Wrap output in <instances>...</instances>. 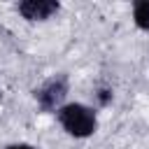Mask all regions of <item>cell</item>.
I'll return each mask as SVG.
<instances>
[{
	"label": "cell",
	"instance_id": "cell-5",
	"mask_svg": "<svg viewBox=\"0 0 149 149\" xmlns=\"http://www.w3.org/2000/svg\"><path fill=\"white\" fill-rule=\"evenodd\" d=\"M112 98H114V93H112V88H107V86H100V88L95 91V100H98L100 107H107V105L112 102Z\"/></svg>",
	"mask_w": 149,
	"mask_h": 149
},
{
	"label": "cell",
	"instance_id": "cell-3",
	"mask_svg": "<svg viewBox=\"0 0 149 149\" xmlns=\"http://www.w3.org/2000/svg\"><path fill=\"white\" fill-rule=\"evenodd\" d=\"M16 9L28 21H47L54 14H58L61 2H56V0H23L16 5Z\"/></svg>",
	"mask_w": 149,
	"mask_h": 149
},
{
	"label": "cell",
	"instance_id": "cell-4",
	"mask_svg": "<svg viewBox=\"0 0 149 149\" xmlns=\"http://www.w3.org/2000/svg\"><path fill=\"white\" fill-rule=\"evenodd\" d=\"M133 21L140 30L149 33V0H140L133 5Z\"/></svg>",
	"mask_w": 149,
	"mask_h": 149
},
{
	"label": "cell",
	"instance_id": "cell-2",
	"mask_svg": "<svg viewBox=\"0 0 149 149\" xmlns=\"http://www.w3.org/2000/svg\"><path fill=\"white\" fill-rule=\"evenodd\" d=\"M37 105L42 112H58L63 107V100L68 95V74L58 72L49 79H44L35 91H33Z\"/></svg>",
	"mask_w": 149,
	"mask_h": 149
},
{
	"label": "cell",
	"instance_id": "cell-6",
	"mask_svg": "<svg viewBox=\"0 0 149 149\" xmlns=\"http://www.w3.org/2000/svg\"><path fill=\"white\" fill-rule=\"evenodd\" d=\"M5 149H35L33 144H26V142H16V144H9V147H5Z\"/></svg>",
	"mask_w": 149,
	"mask_h": 149
},
{
	"label": "cell",
	"instance_id": "cell-1",
	"mask_svg": "<svg viewBox=\"0 0 149 149\" xmlns=\"http://www.w3.org/2000/svg\"><path fill=\"white\" fill-rule=\"evenodd\" d=\"M58 123L63 126V130L72 137H91L98 128V116L91 107L81 105V102H70V105H63L58 112Z\"/></svg>",
	"mask_w": 149,
	"mask_h": 149
}]
</instances>
